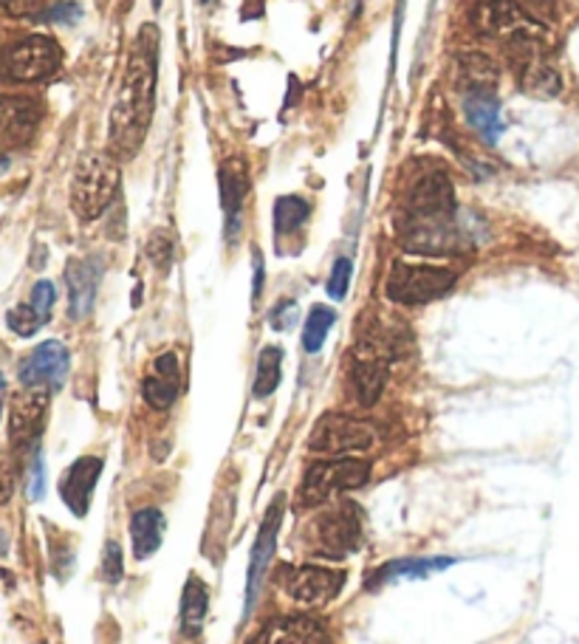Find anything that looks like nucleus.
Masks as SVG:
<instances>
[{
	"instance_id": "1",
	"label": "nucleus",
	"mask_w": 579,
	"mask_h": 644,
	"mask_svg": "<svg viewBox=\"0 0 579 644\" xmlns=\"http://www.w3.org/2000/svg\"><path fill=\"white\" fill-rule=\"evenodd\" d=\"M156 54L158 32L145 26L127 54L116 106L111 111V151L119 158L136 156L147 136L156 99Z\"/></svg>"
},
{
	"instance_id": "2",
	"label": "nucleus",
	"mask_w": 579,
	"mask_h": 644,
	"mask_svg": "<svg viewBox=\"0 0 579 644\" xmlns=\"http://www.w3.org/2000/svg\"><path fill=\"white\" fill-rule=\"evenodd\" d=\"M119 187V167L108 156L86 153L71 181V207L82 221H97L111 207Z\"/></svg>"
},
{
	"instance_id": "3",
	"label": "nucleus",
	"mask_w": 579,
	"mask_h": 644,
	"mask_svg": "<svg viewBox=\"0 0 579 644\" xmlns=\"http://www.w3.org/2000/svg\"><path fill=\"white\" fill-rule=\"evenodd\" d=\"M309 543L320 557L343 559L363 546V520L354 503H336L314 514L309 526Z\"/></svg>"
},
{
	"instance_id": "4",
	"label": "nucleus",
	"mask_w": 579,
	"mask_h": 644,
	"mask_svg": "<svg viewBox=\"0 0 579 644\" xmlns=\"http://www.w3.org/2000/svg\"><path fill=\"white\" fill-rule=\"evenodd\" d=\"M458 280V271L447 266L393 264L385 291L399 306H424L447 295Z\"/></svg>"
},
{
	"instance_id": "5",
	"label": "nucleus",
	"mask_w": 579,
	"mask_h": 644,
	"mask_svg": "<svg viewBox=\"0 0 579 644\" xmlns=\"http://www.w3.org/2000/svg\"><path fill=\"white\" fill-rule=\"evenodd\" d=\"M370 480V464L356 458H336L325 464H314L300 480V503L303 507H316L348 489L365 487Z\"/></svg>"
},
{
	"instance_id": "6",
	"label": "nucleus",
	"mask_w": 579,
	"mask_h": 644,
	"mask_svg": "<svg viewBox=\"0 0 579 644\" xmlns=\"http://www.w3.org/2000/svg\"><path fill=\"white\" fill-rule=\"evenodd\" d=\"M63 63V52L52 37L34 34V37L18 40L14 46L0 54V74L14 82H40L48 79Z\"/></svg>"
},
{
	"instance_id": "7",
	"label": "nucleus",
	"mask_w": 579,
	"mask_h": 644,
	"mask_svg": "<svg viewBox=\"0 0 579 644\" xmlns=\"http://www.w3.org/2000/svg\"><path fill=\"white\" fill-rule=\"evenodd\" d=\"M376 430L368 421L350 419L343 413H329L316 421L309 435V449L320 455H345V453H363L374 447Z\"/></svg>"
},
{
	"instance_id": "8",
	"label": "nucleus",
	"mask_w": 579,
	"mask_h": 644,
	"mask_svg": "<svg viewBox=\"0 0 579 644\" xmlns=\"http://www.w3.org/2000/svg\"><path fill=\"white\" fill-rule=\"evenodd\" d=\"M286 498L283 495H277L271 500L269 512H266L264 523H260V532H257L255 546H252L249 554V568H246V606H244V619L255 611L257 599L264 593L266 577H269V566L271 557H275V546H277V532H280V520H283L286 512Z\"/></svg>"
},
{
	"instance_id": "9",
	"label": "nucleus",
	"mask_w": 579,
	"mask_h": 644,
	"mask_svg": "<svg viewBox=\"0 0 579 644\" xmlns=\"http://www.w3.org/2000/svg\"><path fill=\"white\" fill-rule=\"evenodd\" d=\"M280 586L297 606H325V602L339 597L345 586V574L323 566H300L291 568V571L286 568Z\"/></svg>"
},
{
	"instance_id": "10",
	"label": "nucleus",
	"mask_w": 579,
	"mask_h": 644,
	"mask_svg": "<svg viewBox=\"0 0 579 644\" xmlns=\"http://www.w3.org/2000/svg\"><path fill=\"white\" fill-rule=\"evenodd\" d=\"M68 365H71V359H68L66 345L57 340H48L20 362L18 376L23 381V388L57 390L66 381Z\"/></svg>"
},
{
	"instance_id": "11",
	"label": "nucleus",
	"mask_w": 579,
	"mask_h": 644,
	"mask_svg": "<svg viewBox=\"0 0 579 644\" xmlns=\"http://www.w3.org/2000/svg\"><path fill=\"white\" fill-rule=\"evenodd\" d=\"M48 413V390L46 388H26L12 399L9 408V438L14 447L34 444L46 428Z\"/></svg>"
},
{
	"instance_id": "12",
	"label": "nucleus",
	"mask_w": 579,
	"mask_h": 644,
	"mask_svg": "<svg viewBox=\"0 0 579 644\" xmlns=\"http://www.w3.org/2000/svg\"><path fill=\"white\" fill-rule=\"evenodd\" d=\"M455 207V190L447 173H424L408 192L410 218H449Z\"/></svg>"
},
{
	"instance_id": "13",
	"label": "nucleus",
	"mask_w": 579,
	"mask_h": 644,
	"mask_svg": "<svg viewBox=\"0 0 579 644\" xmlns=\"http://www.w3.org/2000/svg\"><path fill=\"white\" fill-rule=\"evenodd\" d=\"M99 475H102V458L97 455H82L68 467V473L59 480V495L66 500V507L71 509L77 518H86L91 509L93 492H97Z\"/></svg>"
},
{
	"instance_id": "14",
	"label": "nucleus",
	"mask_w": 579,
	"mask_h": 644,
	"mask_svg": "<svg viewBox=\"0 0 579 644\" xmlns=\"http://www.w3.org/2000/svg\"><path fill=\"white\" fill-rule=\"evenodd\" d=\"M40 122V108L29 97H0V151L26 145Z\"/></svg>"
},
{
	"instance_id": "15",
	"label": "nucleus",
	"mask_w": 579,
	"mask_h": 644,
	"mask_svg": "<svg viewBox=\"0 0 579 644\" xmlns=\"http://www.w3.org/2000/svg\"><path fill=\"white\" fill-rule=\"evenodd\" d=\"M385 381H388V362L382 359V354H376L374 348L363 345L356 351L354 368H350V388H354L356 401L363 408L376 404V399L385 390Z\"/></svg>"
},
{
	"instance_id": "16",
	"label": "nucleus",
	"mask_w": 579,
	"mask_h": 644,
	"mask_svg": "<svg viewBox=\"0 0 579 644\" xmlns=\"http://www.w3.org/2000/svg\"><path fill=\"white\" fill-rule=\"evenodd\" d=\"M178 390H181V362L176 354H162L142 381V396L153 410H167L176 404Z\"/></svg>"
},
{
	"instance_id": "17",
	"label": "nucleus",
	"mask_w": 579,
	"mask_h": 644,
	"mask_svg": "<svg viewBox=\"0 0 579 644\" xmlns=\"http://www.w3.org/2000/svg\"><path fill=\"white\" fill-rule=\"evenodd\" d=\"M66 284H68V314L74 320L91 314L93 297L99 286V266L93 260H79L74 257L66 266Z\"/></svg>"
},
{
	"instance_id": "18",
	"label": "nucleus",
	"mask_w": 579,
	"mask_h": 644,
	"mask_svg": "<svg viewBox=\"0 0 579 644\" xmlns=\"http://www.w3.org/2000/svg\"><path fill=\"white\" fill-rule=\"evenodd\" d=\"M249 192V167L244 158H230L221 167V207L230 221V237L237 232V218H241V207Z\"/></svg>"
},
{
	"instance_id": "19",
	"label": "nucleus",
	"mask_w": 579,
	"mask_h": 644,
	"mask_svg": "<svg viewBox=\"0 0 579 644\" xmlns=\"http://www.w3.org/2000/svg\"><path fill=\"white\" fill-rule=\"evenodd\" d=\"M455 559L449 557H408V559H393L388 566L376 568V571L368 574V588H382L388 582H396V579H424L430 574L442 571V568L453 566Z\"/></svg>"
},
{
	"instance_id": "20",
	"label": "nucleus",
	"mask_w": 579,
	"mask_h": 644,
	"mask_svg": "<svg viewBox=\"0 0 579 644\" xmlns=\"http://www.w3.org/2000/svg\"><path fill=\"white\" fill-rule=\"evenodd\" d=\"M127 534H131L133 557L151 559L162 548V537H165V514H162V509L145 507L133 512Z\"/></svg>"
},
{
	"instance_id": "21",
	"label": "nucleus",
	"mask_w": 579,
	"mask_h": 644,
	"mask_svg": "<svg viewBox=\"0 0 579 644\" xmlns=\"http://www.w3.org/2000/svg\"><path fill=\"white\" fill-rule=\"evenodd\" d=\"M464 113H467L469 125L481 133L487 142H498L503 133V116L501 106H498V97L494 91H472L464 99Z\"/></svg>"
},
{
	"instance_id": "22",
	"label": "nucleus",
	"mask_w": 579,
	"mask_h": 644,
	"mask_svg": "<svg viewBox=\"0 0 579 644\" xmlns=\"http://www.w3.org/2000/svg\"><path fill=\"white\" fill-rule=\"evenodd\" d=\"M257 644H329L325 628L311 617L280 619Z\"/></svg>"
},
{
	"instance_id": "23",
	"label": "nucleus",
	"mask_w": 579,
	"mask_h": 644,
	"mask_svg": "<svg viewBox=\"0 0 579 644\" xmlns=\"http://www.w3.org/2000/svg\"><path fill=\"white\" fill-rule=\"evenodd\" d=\"M207 606H210L207 586L196 577V574H190L185 591H181V633H185V636L192 639L201 633L207 619Z\"/></svg>"
},
{
	"instance_id": "24",
	"label": "nucleus",
	"mask_w": 579,
	"mask_h": 644,
	"mask_svg": "<svg viewBox=\"0 0 579 644\" xmlns=\"http://www.w3.org/2000/svg\"><path fill=\"white\" fill-rule=\"evenodd\" d=\"M521 82H523V91H526L528 97H537V99H554L563 91V77L557 74V68L548 66L546 59L541 57L523 63Z\"/></svg>"
},
{
	"instance_id": "25",
	"label": "nucleus",
	"mask_w": 579,
	"mask_h": 644,
	"mask_svg": "<svg viewBox=\"0 0 579 644\" xmlns=\"http://www.w3.org/2000/svg\"><path fill=\"white\" fill-rule=\"evenodd\" d=\"M458 71H461V86L467 93L492 91L494 82H498V68H494V63L478 52L461 54V57H458Z\"/></svg>"
},
{
	"instance_id": "26",
	"label": "nucleus",
	"mask_w": 579,
	"mask_h": 644,
	"mask_svg": "<svg viewBox=\"0 0 579 644\" xmlns=\"http://www.w3.org/2000/svg\"><path fill=\"white\" fill-rule=\"evenodd\" d=\"M280 370H283V351L277 345H266L260 351V359H257V374H255V396L257 399H266L277 390L280 385Z\"/></svg>"
},
{
	"instance_id": "27",
	"label": "nucleus",
	"mask_w": 579,
	"mask_h": 644,
	"mask_svg": "<svg viewBox=\"0 0 579 644\" xmlns=\"http://www.w3.org/2000/svg\"><path fill=\"white\" fill-rule=\"evenodd\" d=\"M336 314L329 309V306H314L309 314V320H305V329H303V348L309 351V354H316V351L323 348L325 336H329L331 325H334Z\"/></svg>"
},
{
	"instance_id": "28",
	"label": "nucleus",
	"mask_w": 579,
	"mask_h": 644,
	"mask_svg": "<svg viewBox=\"0 0 579 644\" xmlns=\"http://www.w3.org/2000/svg\"><path fill=\"white\" fill-rule=\"evenodd\" d=\"M311 207L305 204L303 198L297 196H283L277 198L275 204V226L277 232H294L297 226L305 224V218H309Z\"/></svg>"
},
{
	"instance_id": "29",
	"label": "nucleus",
	"mask_w": 579,
	"mask_h": 644,
	"mask_svg": "<svg viewBox=\"0 0 579 644\" xmlns=\"http://www.w3.org/2000/svg\"><path fill=\"white\" fill-rule=\"evenodd\" d=\"M7 322H9V329H12L18 336H32L34 331H37L40 325H43V320H40V314L29 303L14 306V309L9 311Z\"/></svg>"
},
{
	"instance_id": "30",
	"label": "nucleus",
	"mask_w": 579,
	"mask_h": 644,
	"mask_svg": "<svg viewBox=\"0 0 579 644\" xmlns=\"http://www.w3.org/2000/svg\"><path fill=\"white\" fill-rule=\"evenodd\" d=\"M350 271H354L350 257H336V264H334V269H331V277H329V295L334 297V300H343V297L348 295Z\"/></svg>"
},
{
	"instance_id": "31",
	"label": "nucleus",
	"mask_w": 579,
	"mask_h": 644,
	"mask_svg": "<svg viewBox=\"0 0 579 644\" xmlns=\"http://www.w3.org/2000/svg\"><path fill=\"white\" fill-rule=\"evenodd\" d=\"M125 577V563H122V548H119L116 540H111L102 554V579L116 586L119 579Z\"/></svg>"
},
{
	"instance_id": "32",
	"label": "nucleus",
	"mask_w": 579,
	"mask_h": 644,
	"mask_svg": "<svg viewBox=\"0 0 579 644\" xmlns=\"http://www.w3.org/2000/svg\"><path fill=\"white\" fill-rule=\"evenodd\" d=\"M54 300H57V289H54V284L40 280V284L32 289V303L29 306L37 311L40 320L48 322V317H52V309H54Z\"/></svg>"
},
{
	"instance_id": "33",
	"label": "nucleus",
	"mask_w": 579,
	"mask_h": 644,
	"mask_svg": "<svg viewBox=\"0 0 579 644\" xmlns=\"http://www.w3.org/2000/svg\"><path fill=\"white\" fill-rule=\"evenodd\" d=\"M46 495V467H43V453L34 444L32 464H29V498L40 500Z\"/></svg>"
},
{
	"instance_id": "34",
	"label": "nucleus",
	"mask_w": 579,
	"mask_h": 644,
	"mask_svg": "<svg viewBox=\"0 0 579 644\" xmlns=\"http://www.w3.org/2000/svg\"><path fill=\"white\" fill-rule=\"evenodd\" d=\"M147 252H151L153 264H158L162 269H167L172 260V237L167 235V232H156V235L151 237V246H147Z\"/></svg>"
},
{
	"instance_id": "35",
	"label": "nucleus",
	"mask_w": 579,
	"mask_h": 644,
	"mask_svg": "<svg viewBox=\"0 0 579 644\" xmlns=\"http://www.w3.org/2000/svg\"><path fill=\"white\" fill-rule=\"evenodd\" d=\"M18 487V473H14V464L3 449H0V503H9Z\"/></svg>"
},
{
	"instance_id": "36",
	"label": "nucleus",
	"mask_w": 579,
	"mask_h": 644,
	"mask_svg": "<svg viewBox=\"0 0 579 644\" xmlns=\"http://www.w3.org/2000/svg\"><path fill=\"white\" fill-rule=\"evenodd\" d=\"M294 317H297V306L294 303H289V300H283V303L277 306L275 311H271V325H275L277 331H286V329H291V325H294Z\"/></svg>"
},
{
	"instance_id": "37",
	"label": "nucleus",
	"mask_w": 579,
	"mask_h": 644,
	"mask_svg": "<svg viewBox=\"0 0 579 644\" xmlns=\"http://www.w3.org/2000/svg\"><path fill=\"white\" fill-rule=\"evenodd\" d=\"M79 7L77 3H57V7H52L48 9L46 14H43V18L48 20V23H74V20L79 18Z\"/></svg>"
},
{
	"instance_id": "38",
	"label": "nucleus",
	"mask_w": 579,
	"mask_h": 644,
	"mask_svg": "<svg viewBox=\"0 0 579 644\" xmlns=\"http://www.w3.org/2000/svg\"><path fill=\"white\" fill-rule=\"evenodd\" d=\"M260 291H264V255L255 249V289H252V300H260Z\"/></svg>"
},
{
	"instance_id": "39",
	"label": "nucleus",
	"mask_w": 579,
	"mask_h": 644,
	"mask_svg": "<svg viewBox=\"0 0 579 644\" xmlns=\"http://www.w3.org/2000/svg\"><path fill=\"white\" fill-rule=\"evenodd\" d=\"M528 3H532V7L537 9V12H548V9H552L554 0H528Z\"/></svg>"
},
{
	"instance_id": "40",
	"label": "nucleus",
	"mask_w": 579,
	"mask_h": 644,
	"mask_svg": "<svg viewBox=\"0 0 579 644\" xmlns=\"http://www.w3.org/2000/svg\"><path fill=\"white\" fill-rule=\"evenodd\" d=\"M7 170H9V158L0 156V173H7Z\"/></svg>"
},
{
	"instance_id": "41",
	"label": "nucleus",
	"mask_w": 579,
	"mask_h": 644,
	"mask_svg": "<svg viewBox=\"0 0 579 644\" xmlns=\"http://www.w3.org/2000/svg\"><path fill=\"white\" fill-rule=\"evenodd\" d=\"M3 388H7V379H3V374H0V393H3Z\"/></svg>"
},
{
	"instance_id": "42",
	"label": "nucleus",
	"mask_w": 579,
	"mask_h": 644,
	"mask_svg": "<svg viewBox=\"0 0 579 644\" xmlns=\"http://www.w3.org/2000/svg\"><path fill=\"white\" fill-rule=\"evenodd\" d=\"M0 413H3V408H0Z\"/></svg>"
},
{
	"instance_id": "43",
	"label": "nucleus",
	"mask_w": 579,
	"mask_h": 644,
	"mask_svg": "<svg viewBox=\"0 0 579 644\" xmlns=\"http://www.w3.org/2000/svg\"><path fill=\"white\" fill-rule=\"evenodd\" d=\"M201 3H207V0H201Z\"/></svg>"
}]
</instances>
